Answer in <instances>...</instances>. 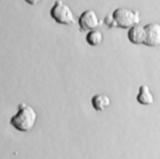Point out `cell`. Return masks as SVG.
Listing matches in <instances>:
<instances>
[{"instance_id":"obj_1","label":"cell","mask_w":160,"mask_h":159,"mask_svg":"<svg viewBox=\"0 0 160 159\" xmlns=\"http://www.w3.org/2000/svg\"><path fill=\"white\" fill-rule=\"evenodd\" d=\"M37 120L35 110L29 105L21 102L18 106V112L10 119L9 123L18 131L28 132L34 127Z\"/></svg>"},{"instance_id":"obj_2","label":"cell","mask_w":160,"mask_h":159,"mask_svg":"<svg viewBox=\"0 0 160 159\" xmlns=\"http://www.w3.org/2000/svg\"><path fill=\"white\" fill-rule=\"evenodd\" d=\"M114 21V27L122 29H129L139 24L140 14L138 11L128 7H118L112 13Z\"/></svg>"},{"instance_id":"obj_3","label":"cell","mask_w":160,"mask_h":159,"mask_svg":"<svg viewBox=\"0 0 160 159\" xmlns=\"http://www.w3.org/2000/svg\"><path fill=\"white\" fill-rule=\"evenodd\" d=\"M51 17L57 23L69 26L76 22V17L71 8L62 0H57L50 9Z\"/></svg>"},{"instance_id":"obj_4","label":"cell","mask_w":160,"mask_h":159,"mask_svg":"<svg viewBox=\"0 0 160 159\" xmlns=\"http://www.w3.org/2000/svg\"><path fill=\"white\" fill-rule=\"evenodd\" d=\"M78 24L82 31H90L96 29L101 24V21L94 10L87 9L81 14Z\"/></svg>"},{"instance_id":"obj_5","label":"cell","mask_w":160,"mask_h":159,"mask_svg":"<svg viewBox=\"0 0 160 159\" xmlns=\"http://www.w3.org/2000/svg\"><path fill=\"white\" fill-rule=\"evenodd\" d=\"M146 39L144 45L149 47H156L160 45V24L149 23L144 26Z\"/></svg>"},{"instance_id":"obj_6","label":"cell","mask_w":160,"mask_h":159,"mask_svg":"<svg viewBox=\"0 0 160 159\" xmlns=\"http://www.w3.org/2000/svg\"><path fill=\"white\" fill-rule=\"evenodd\" d=\"M128 38L134 44H144L146 39L144 27L137 24L130 27L128 32Z\"/></svg>"},{"instance_id":"obj_7","label":"cell","mask_w":160,"mask_h":159,"mask_svg":"<svg viewBox=\"0 0 160 159\" xmlns=\"http://www.w3.org/2000/svg\"><path fill=\"white\" fill-rule=\"evenodd\" d=\"M137 102L144 105H149L154 102V96L149 87L146 85H141L139 88V93L136 96Z\"/></svg>"},{"instance_id":"obj_8","label":"cell","mask_w":160,"mask_h":159,"mask_svg":"<svg viewBox=\"0 0 160 159\" xmlns=\"http://www.w3.org/2000/svg\"><path fill=\"white\" fill-rule=\"evenodd\" d=\"M91 104L96 111L101 112L110 105L111 99L105 94H96L91 98Z\"/></svg>"},{"instance_id":"obj_9","label":"cell","mask_w":160,"mask_h":159,"mask_svg":"<svg viewBox=\"0 0 160 159\" xmlns=\"http://www.w3.org/2000/svg\"><path fill=\"white\" fill-rule=\"evenodd\" d=\"M104 39V36L101 31L94 29L89 31L86 36V41L91 46H98L100 45Z\"/></svg>"},{"instance_id":"obj_10","label":"cell","mask_w":160,"mask_h":159,"mask_svg":"<svg viewBox=\"0 0 160 159\" xmlns=\"http://www.w3.org/2000/svg\"><path fill=\"white\" fill-rule=\"evenodd\" d=\"M104 23L109 28L114 27V21L112 17V13L108 14L106 16V17L104 19Z\"/></svg>"},{"instance_id":"obj_11","label":"cell","mask_w":160,"mask_h":159,"mask_svg":"<svg viewBox=\"0 0 160 159\" xmlns=\"http://www.w3.org/2000/svg\"><path fill=\"white\" fill-rule=\"evenodd\" d=\"M41 0H24V1L31 6H34L36 5L37 4H38Z\"/></svg>"}]
</instances>
